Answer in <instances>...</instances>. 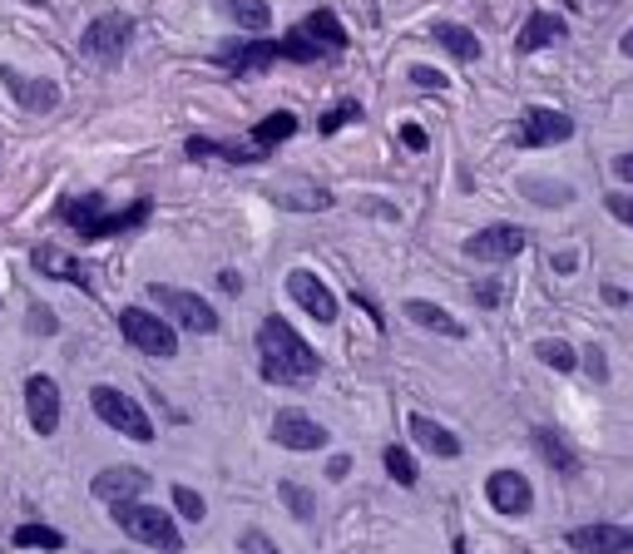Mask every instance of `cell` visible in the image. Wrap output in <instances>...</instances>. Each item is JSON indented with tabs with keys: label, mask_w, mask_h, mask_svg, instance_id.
Wrapping results in <instances>:
<instances>
[{
	"label": "cell",
	"mask_w": 633,
	"mask_h": 554,
	"mask_svg": "<svg viewBox=\"0 0 633 554\" xmlns=\"http://www.w3.org/2000/svg\"><path fill=\"white\" fill-rule=\"evenodd\" d=\"M257 372L267 386H307L322 376V356L297 336L287 317H263L257 322Z\"/></svg>",
	"instance_id": "1"
},
{
	"label": "cell",
	"mask_w": 633,
	"mask_h": 554,
	"mask_svg": "<svg viewBox=\"0 0 633 554\" xmlns=\"http://www.w3.org/2000/svg\"><path fill=\"white\" fill-rule=\"evenodd\" d=\"M154 218V198L138 193L129 208H104L99 193H75L59 203V223H69L79 233V243H104V237H124L134 228H144Z\"/></svg>",
	"instance_id": "2"
},
{
	"label": "cell",
	"mask_w": 633,
	"mask_h": 554,
	"mask_svg": "<svg viewBox=\"0 0 633 554\" xmlns=\"http://www.w3.org/2000/svg\"><path fill=\"white\" fill-rule=\"evenodd\" d=\"M109 510H114L109 520H114L129 540L148 544V550H158V554H184V534H178V524L168 510L144 505V500H119V505H109Z\"/></svg>",
	"instance_id": "3"
},
{
	"label": "cell",
	"mask_w": 633,
	"mask_h": 554,
	"mask_svg": "<svg viewBox=\"0 0 633 554\" xmlns=\"http://www.w3.org/2000/svg\"><path fill=\"white\" fill-rule=\"evenodd\" d=\"M119 332L134 352L158 356V362H174L178 356V326L164 312H148V307H124L119 312Z\"/></svg>",
	"instance_id": "4"
},
{
	"label": "cell",
	"mask_w": 633,
	"mask_h": 554,
	"mask_svg": "<svg viewBox=\"0 0 633 554\" xmlns=\"http://www.w3.org/2000/svg\"><path fill=\"white\" fill-rule=\"evenodd\" d=\"M89 406H95V416L109 425V431L129 435V441H138V445L154 441V421H148V411L134 401V396L119 391V386H89Z\"/></svg>",
	"instance_id": "5"
},
{
	"label": "cell",
	"mask_w": 633,
	"mask_h": 554,
	"mask_svg": "<svg viewBox=\"0 0 633 554\" xmlns=\"http://www.w3.org/2000/svg\"><path fill=\"white\" fill-rule=\"evenodd\" d=\"M148 302H154L174 326H184V332H198V336L218 332V322H223V317L213 312V302H203L198 292H184V287H158V282H154V287H148Z\"/></svg>",
	"instance_id": "6"
},
{
	"label": "cell",
	"mask_w": 633,
	"mask_h": 554,
	"mask_svg": "<svg viewBox=\"0 0 633 554\" xmlns=\"http://www.w3.org/2000/svg\"><path fill=\"white\" fill-rule=\"evenodd\" d=\"M129 40H134V15H129V10H104V15H95L85 25L79 49H85L89 59H99V65H119Z\"/></svg>",
	"instance_id": "7"
},
{
	"label": "cell",
	"mask_w": 633,
	"mask_h": 554,
	"mask_svg": "<svg viewBox=\"0 0 633 554\" xmlns=\"http://www.w3.org/2000/svg\"><path fill=\"white\" fill-rule=\"evenodd\" d=\"M574 138V119L564 109H549V104H530L514 124V144L520 148H559Z\"/></svg>",
	"instance_id": "8"
},
{
	"label": "cell",
	"mask_w": 633,
	"mask_h": 554,
	"mask_svg": "<svg viewBox=\"0 0 633 554\" xmlns=\"http://www.w3.org/2000/svg\"><path fill=\"white\" fill-rule=\"evenodd\" d=\"M524 247H530V233H524L520 223H490V228H475L470 237H465V257H475V263H510V257H520Z\"/></svg>",
	"instance_id": "9"
},
{
	"label": "cell",
	"mask_w": 633,
	"mask_h": 554,
	"mask_svg": "<svg viewBox=\"0 0 633 554\" xmlns=\"http://www.w3.org/2000/svg\"><path fill=\"white\" fill-rule=\"evenodd\" d=\"M287 297H292L316 326H332L336 312H342V307H336V292L312 273V267H292V273H287Z\"/></svg>",
	"instance_id": "10"
},
{
	"label": "cell",
	"mask_w": 633,
	"mask_h": 554,
	"mask_svg": "<svg viewBox=\"0 0 633 554\" xmlns=\"http://www.w3.org/2000/svg\"><path fill=\"white\" fill-rule=\"evenodd\" d=\"M485 500H490L495 514H504V520H524V514L534 510V485H530V475H520V470H490L485 475Z\"/></svg>",
	"instance_id": "11"
},
{
	"label": "cell",
	"mask_w": 633,
	"mask_h": 554,
	"mask_svg": "<svg viewBox=\"0 0 633 554\" xmlns=\"http://www.w3.org/2000/svg\"><path fill=\"white\" fill-rule=\"evenodd\" d=\"M564 544H569L574 554H633V524H574V530H564Z\"/></svg>",
	"instance_id": "12"
},
{
	"label": "cell",
	"mask_w": 633,
	"mask_h": 554,
	"mask_svg": "<svg viewBox=\"0 0 633 554\" xmlns=\"http://www.w3.org/2000/svg\"><path fill=\"white\" fill-rule=\"evenodd\" d=\"M0 85L10 89V99H15L25 114H49V109L59 104V85L45 75H25V69L15 65H0Z\"/></svg>",
	"instance_id": "13"
},
{
	"label": "cell",
	"mask_w": 633,
	"mask_h": 554,
	"mask_svg": "<svg viewBox=\"0 0 633 554\" xmlns=\"http://www.w3.org/2000/svg\"><path fill=\"white\" fill-rule=\"evenodd\" d=\"M273 441L282 445V451L307 455V451H322L326 445V425L312 421L307 411H297V406H282V411L273 416Z\"/></svg>",
	"instance_id": "14"
},
{
	"label": "cell",
	"mask_w": 633,
	"mask_h": 554,
	"mask_svg": "<svg viewBox=\"0 0 633 554\" xmlns=\"http://www.w3.org/2000/svg\"><path fill=\"white\" fill-rule=\"evenodd\" d=\"M59 411H65V406H59V381L45 372H35L25 381V416H30V425H35V435H55Z\"/></svg>",
	"instance_id": "15"
},
{
	"label": "cell",
	"mask_w": 633,
	"mask_h": 554,
	"mask_svg": "<svg viewBox=\"0 0 633 554\" xmlns=\"http://www.w3.org/2000/svg\"><path fill=\"white\" fill-rule=\"evenodd\" d=\"M30 263H35V273H40V277H55V282H69V287H79V292H95V273H89V267L79 263L75 253H65V247L40 243L35 253H30Z\"/></svg>",
	"instance_id": "16"
},
{
	"label": "cell",
	"mask_w": 633,
	"mask_h": 554,
	"mask_svg": "<svg viewBox=\"0 0 633 554\" xmlns=\"http://www.w3.org/2000/svg\"><path fill=\"white\" fill-rule=\"evenodd\" d=\"M530 441H534V451H540V461L549 465L559 480H574V475L584 470V461H579V451L569 445V435L559 431V425H534L530 431Z\"/></svg>",
	"instance_id": "17"
},
{
	"label": "cell",
	"mask_w": 633,
	"mask_h": 554,
	"mask_svg": "<svg viewBox=\"0 0 633 554\" xmlns=\"http://www.w3.org/2000/svg\"><path fill=\"white\" fill-rule=\"evenodd\" d=\"M148 480H154V475L138 470V465H104V470L95 475V500H104V505L138 500V495L148 490Z\"/></svg>",
	"instance_id": "18"
},
{
	"label": "cell",
	"mask_w": 633,
	"mask_h": 554,
	"mask_svg": "<svg viewBox=\"0 0 633 554\" xmlns=\"http://www.w3.org/2000/svg\"><path fill=\"white\" fill-rule=\"evenodd\" d=\"M406 431H411V441L421 445V451H431L435 461H455V455L465 451V445H460V435H455L451 425L431 421V416H421V411H415L411 421H406Z\"/></svg>",
	"instance_id": "19"
},
{
	"label": "cell",
	"mask_w": 633,
	"mask_h": 554,
	"mask_svg": "<svg viewBox=\"0 0 633 554\" xmlns=\"http://www.w3.org/2000/svg\"><path fill=\"white\" fill-rule=\"evenodd\" d=\"M188 158H223V164H263V148L253 144V138H243V144H233V138H188L184 144Z\"/></svg>",
	"instance_id": "20"
},
{
	"label": "cell",
	"mask_w": 633,
	"mask_h": 554,
	"mask_svg": "<svg viewBox=\"0 0 633 554\" xmlns=\"http://www.w3.org/2000/svg\"><path fill=\"white\" fill-rule=\"evenodd\" d=\"M564 35H569L564 15H549V10H534V15L520 25V35H514V49H520V55H534V49L559 45Z\"/></svg>",
	"instance_id": "21"
},
{
	"label": "cell",
	"mask_w": 633,
	"mask_h": 554,
	"mask_svg": "<svg viewBox=\"0 0 633 554\" xmlns=\"http://www.w3.org/2000/svg\"><path fill=\"white\" fill-rule=\"evenodd\" d=\"M431 40L445 49V55L460 59V65H475V59L485 55V45L475 40L470 25H451V20H435V25H431Z\"/></svg>",
	"instance_id": "22"
},
{
	"label": "cell",
	"mask_w": 633,
	"mask_h": 554,
	"mask_svg": "<svg viewBox=\"0 0 633 554\" xmlns=\"http://www.w3.org/2000/svg\"><path fill=\"white\" fill-rule=\"evenodd\" d=\"M401 312H406V317H411V322H415V326H421V332H435V336H451V342H460V336H465V326H460V322H455V317H451V312H445V307H441V302H425V297H411V302H406V307H401Z\"/></svg>",
	"instance_id": "23"
},
{
	"label": "cell",
	"mask_w": 633,
	"mask_h": 554,
	"mask_svg": "<svg viewBox=\"0 0 633 554\" xmlns=\"http://www.w3.org/2000/svg\"><path fill=\"white\" fill-rule=\"evenodd\" d=\"M292 134H297V114H292V109H277V114L257 119V124L247 129V138H253V144L263 148L267 158H273V148L282 144V138H292Z\"/></svg>",
	"instance_id": "24"
},
{
	"label": "cell",
	"mask_w": 633,
	"mask_h": 554,
	"mask_svg": "<svg viewBox=\"0 0 633 554\" xmlns=\"http://www.w3.org/2000/svg\"><path fill=\"white\" fill-rule=\"evenodd\" d=\"M218 10H223L237 30H253V35L273 30V5H267V0H218Z\"/></svg>",
	"instance_id": "25"
},
{
	"label": "cell",
	"mask_w": 633,
	"mask_h": 554,
	"mask_svg": "<svg viewBox=\"0 0 633 554\" xmlns=\"http://www.w3.org/2000/svg\"><path fill=\"white\" fill-rule=\"evenodd\" d=\"M302 30H307V35H312V40H322V45L326 49H332V55H342V49L346 45H352V35H346V25H342V20H336V10H312V15H307L302 20Z\"/></svg>",
	"instance_id": "26"
},
{
	"label": "cell",
	"mask_w": 633,
	"mask_h": 554,
	"mask_svg": "<svg viewBox=\"0 0 633 554\" xmlns=\"http://www.w3.org/2000/svg\"><path fill=\"white\" fill-rule=\"evenodd\" d=\"M534 356H540L549 372H564V376L584 366V352H574V346L559 342V336H544V342H534Z\"/></svg>",
	"instance_id": "27"
},
{
	"label": "cell",
	"mask_w": 633,
	"mask_h": 554,
	"mask_svg": "<svg viewBox=\"0 0 633 554\" xmlns=\"http://www.w3.org/2000/svg\"><path fill=\"white\" fill-rule=\"evenodd\" d=\"M520 193L530 198V203H540V208H564L574 198V188L569 184H549V178H524Z\"/></svg>",
	"instance_id": "28"
},
{
	"label": "cell",
	"mask_w": 633,
	"mask_h": 554,
	"mask_svg": "<svg viewBox=\"0 0 633 554\" xmlns=\"http://www.w3.org/2000/svg\"><path fill=\"white\" fill-rule=\"evenodd\" d=\"M277 495H282V505H287V514H292V520H302V524L316 520V495L307 490V485L282 480V485H277Z\"/></svg>",
	"instance_id": "29"
},
{
	"label": "cell",
	"mask_w": 633,
	"mask_h": 554,
	"mask_svg": "<svg viewBox=\"0 0 633 554\" xmlns=\"http://www.w3.org/2000/svg\"><path fill=\"white\" fill-rule=\"evenodd\" d=\"M381 465H386V475H391L396 485H406V490L421 480V470H415V461H411V451H406V445H386V451H381Z\"/></svg>",
	"instance_id": "30"
},
{
	"label": "cell",
	"mask_w": 633,
	"mask_h": 554,
	"mask_svg": "<svg viewBox=\"0 0 633 554\" xmlns=\"http://www.w3.org/2000/svg\"><path fill=\"white\" fill-rule=\"evenodd\" d=\"M10 540H15V550H65V534L49 524H20Z\"/></svg>",
	"instance_id": "31"
},
{
	"label": "cell",
	"mask_w": 633,
	"mask_h": 554,
	"mask_svg": "<svg viewBox=\"0 0 633 554\" xmlns=\"http://www.w3.org/2000/svg\"><path fill=\"white\" fill-rule=\"evenodd\" d=\"M174 510L184 514V520H193V524L208 520V500L198 490H188V485H174Z\"/></svg>",
	"instance_id": "32"
},
{
	"label": "cell",
	"mask_w": 633,
	"mask_h": 554,
	"mask_svg": "<svg viewBox=\"0 0 633 554\" xmlns=\"http://www.w3.org/2000/svg\"><path fill=\"white\" fill-rule=\"evenodd\" d=\"M352 119H362V104H356V99H342V104H332L322 119H316V129H322V134H336V129L352 124Z\"/></svg>",
	"instance_id": "33"
},
{
	"label": "cell",
	"mask_w": 633,
	"mask_h": 554,
	"mask_svg": "<svg viewBox=\"0 0 633 554\" xmlns=\"http://www.w3.org/2000/svg\"><path fill=\"white\" fill-rule=\"evenodd\" d=\"M470 297H475V307H500L504 282H500V277H480V282L470 287Z\"/></svg>",
	"instance_id": "34"
},
{
	"label": "cell",
	"mask_w": 633,
	"mask_h": 554,
	"mask_svg": "<svg viewBox=\"0 0 633 554\" xmlns=\"http://www.w3.org/2000/svg\"><path fill=\"white\" fill-rule=\"evenodd\" d=\"M237 554H282L263 530H243L237 534Z\"/></svg>",
	"instance_id": "35"
},
{
	"label": "cell",
	"mask_w": 633,
	"mask_h": 554,
	"mask_svg": "<svg viewBox=\"0 0 633 554\" xmlns=\"http://www.w3.org/2000/svg\"><path fill=\"white\" fill-rule=\"evenodd\" d=\"M584 372H589L593 381H609V362H603V346L599 342L584 346Z\"/></svg>",
	"instance_id": "36"
},
{
	"label": "cell",
	"mask_w": 633,
	"mask_h": 554,
	"mask_svg": "<svg viewBox=\"0 0 633 554\" xmlns=\"http://www.w3.org/2000/svg\"><path fill=\"white\" fill-rule=\"evenodd\" d=\"M30 332H40V336H55L59 332V317L49 312V307H30Z\"/></svg>",
	"instance_id": "37"
},
{
	"label": "cell",
	"mask_w": 633,
	"mask_h": 554,
	"mask_svg": "<svg viewBox=\"0 0 633 554\" xmlns=\"http://www.w3.org/2000/svg\"><path fill=\"white\" fill-rule=\"evenodd\" d=\"M411 85H421V89H445L451 79H445L441 69H431V65H411Z\"/></svg>",
	"instance_id": "38"
},
{
	"label": "cell",
	"mask_w": 633,
	"mask_h": 554,
	"mask_svg": "<svg viewBox=\"0 0 633 554\" xmlns=\"http://www.w3.org/2000/svg\"><path fill=\"white\" fill-rule=\"evenodd\" d=\"M603 208H609V218H619V223L633 228V198L629 193H609V198H603Z\"/></svg>",
	"instance_id": "39"
},
{
	"label": "cell",
	"mask_w": 633,
	"mask_h": 554,
	"mask_svg": "<svg viewBox=\"0 0 633 554\" xmlns=\"http://www.w3.org/2000/svg\"><path fill=\"white\" fill-rule=\"evenodd\" d=\"M609 168H613V178H619V184H633V148H629V154H613Z\"/></svg>",
	"instance_id": "40"
},
{
	"label": "cell",
	"mask_w": 633,
	"mask_h": 554,
	"mask_svg": "<svg viewBox=\"0 0 633 554\" xmlns=\"http://www.w3.org/2000/svg\"><path fill=\"white\" fill-rule=\"evenodd\" d=\"M346 475H352V455H332V461H326V480L342 485Z\"/></svg>",
	"instance_id": "41"
},
{
	"label": "cell",
	"mask_w": 633,
	"mask_h": 554,
	"mask_svg": "<svg viewBox=\"0 0 633 554\" xmlns=\"http://www.w3.org/2000/svg\"><path fill=\"white\" fill-rule=\"evenodd\" d=\"M401 144L411 148V154H421V148L431 144V138H425V129H421V124H406V129H401Z\"/></svg>",
	"instance_id": "42"
},
{
	"label": "cell",
	"mask_w": 633,
	"mask_h": 554,
	"mask_svg": "<svg viewBox=\"0 0 633 554\" xmlns=\"http://www.w3.org/2000/svg\"><path fill=\"white\" fill-rule=\"evenodd\" d=\"M218 287H223V292H243V273L223 267V273H218Z\"/></svg>",
	"instance_id": "43"
},
{
	"label": "cell",
	"mask_w": 633,
	"mask_h": 554,
	"mask_svg": "<svg viewBox=\"0 0 633 554\" xmlns=\"http://www.w3.org/2000/svg\"><path fill=\"white\" fill-rule=\"evenodd\" d=\"M579 267V253H554V273H574Z\"/></svg>",
	"instance_id": "44"
},
{
	"label": "cell",
	"mask_w": 633,
	"mask_h": 554,
	"mask_svg": "<svg viewBox=\"0 0 633 554\" xmlns=\"http://www.w3.org/2000/svg\"><path fill=\"white\" fill-rule=\"evenodd\" d=\"M603 302H613V307H623V302H629V292H623V287H603Z\"/></svg>",
	"instance_id": "45"
},
{
	"label": "cell",
	"mask_w": 633,
	"mask_h": 554,
	"mask_svg": "<svg viewBox=\"0 0 633 554\" xmlns=\"http://www.w3.org/2000/svg\"><path fill=\"white\" fill-rule=\"evenodd\" d=\"M619 55H623V59H633V25L619 35Z\"/></svg>",
	"instance_id": "46"
}]
</instances>
